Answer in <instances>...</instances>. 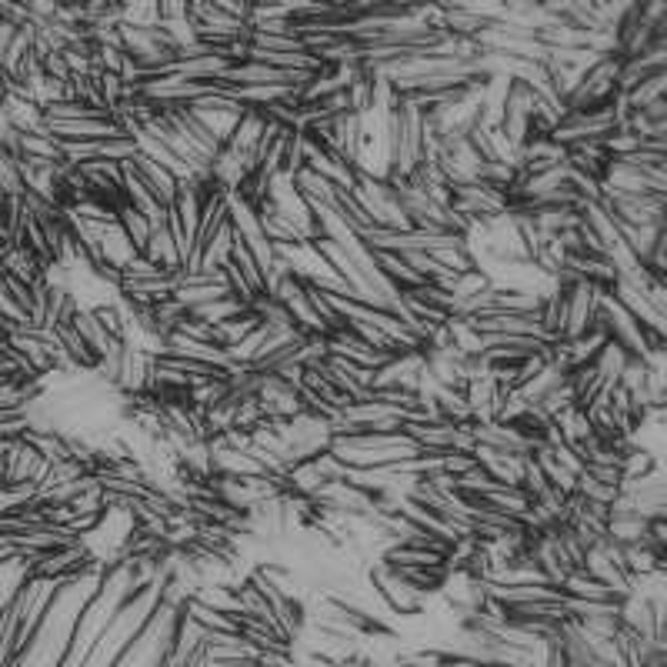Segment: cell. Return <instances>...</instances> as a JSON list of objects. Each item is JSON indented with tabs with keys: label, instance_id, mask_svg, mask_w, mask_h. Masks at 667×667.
<instances>
[{
	"label": "cell",
	"instance_id": "obj_5",
	"mask_svg": "<svg viewBox=\"0 0 667 667\" xmlns=\"http://www.w3.org/2000/svg\"><path fill=\"white\" fill-rule=\"evenodd\" d=\"M664 84H667V74H654V77H647V81L634 84L631 91L621 94V97H624V104L631 107V114H634V111H644V107L664 101Z\"/></svg>",
	"mask_w": 667,
	"mask_h": 667
},
{
	"label": "cell",
	"instance_id": "obj_4",
	"mask_svg": "<svg viewBox=\"0 0 667 667\" xmlns=\"http://www.w3.org/2000/svg\"><path fill=\"white\" fill-rule=\"evenodd\" d=\"M144 257L151 264L161 267L164 274H181V251H177L171 231H167V221L164 224H154L151 231V241L144 247Z\"/></svg>",
	"mask_w": 667,
	"mask_h": 667
},
{
	"label": "cell",
	"instance_id": "obj_2",
	"mask_svg": "<svg viewBox=\"0 0 667 667\" xmlns=\"http://www.w3.org/2000/svg\"><path fill=\"white\" fill-rule=\"evenodd\" d=\"M131 164H134L137 181H141V184L147 187V194H151L161 207H171V204H174V197L181 194V181H177L174 174H167L161 164L147 161V157H141V154H137Z\"/></svg>",
	"mask_w": 667,
	"mask_h": 667
},
{
	"label": "cell",
	"instance_id": "obj_3",
	"mask_svg": "<svg viewBox=\"0 0 667 667\" xmlns=\"http://www.w3.org/2000/svg\"><path fill=\"white\" fill-rule=\"evenodd\" d=\"M564 597H571V601H591V604H617V601H624V597H617L611 587H604L597 577H591L587 571H571L561 581V587H557Z\"/></svg>",
	"mask_w": 667,
	"mask_h": 667
},
{
	"label": "cell",
	"instance_id": "obj_1",
	"mask_svg": "<svg viewBox=\"0 0 667 667\" xmlns=\"http://www.w3.org/2000/svg\"><path fill=\"white\" fill-rule=\"evenodd\" d=\"M364 577H367V584H371L377 604H381L387 614H394V617H421V614H427V597L417 594L414 587L407 584L404 577H397L384 561L367 564Z\"/></svg>",
	"mask_w": 667,
	"mask_h": 667
},
{
	"label": "cell",
	"instance_id": "obj_6",
	"mask_svg": "<svg viewBox=\"0 0 667 667\" xmlns=\"http://www.w3.org/2000/svg\"><path fill=\"white\" fill-rule=\"evenodd\" d=\"M117 227H121V231L127 234V241H131L134 247H137V254H144V247H147V241H151V221H147L144 214H137L134 207H121V211H117Z\"/></svg>",
	"mask_w": 667,
	"mask_h": 667
}]
</instances>
